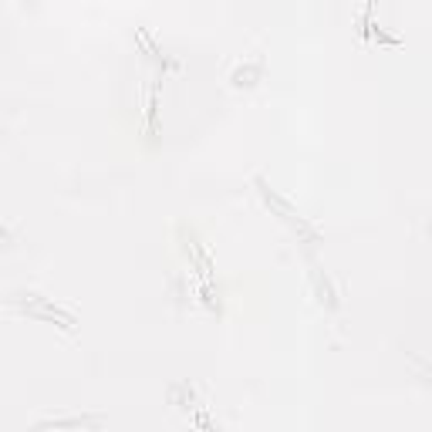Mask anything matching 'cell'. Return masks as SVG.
I'll list each match as a JSON object with an SVG mask.
<instances>
[{"instance_id": "obj_1", "label": "cell", "mask_w": 432, "mask_h": 432, "mask_svg": "<svg viewBox=\"0 0 432 432\" xmlns=\"http://www.w3.org/2000/svg\"><path fill=\"white\" fill-rule=\"evenodd\" d=\"M85 426L98 429V426H101V415H85V419H61V422H48V426H37V432H41V429H85Z\"/></svg>"}]
</instances>
